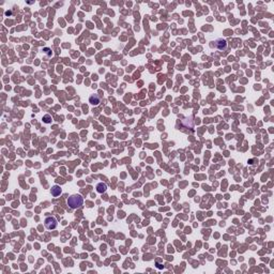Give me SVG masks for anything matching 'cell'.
I'll use <instances>...</instances> for the list:
<instances>
[{"label":"cell","instance_id":"obj_4","mask_svg":"<svg viewBox=\"0 0 274 274\" xmlns=\"http://www.w3.org/2000/svg\"><path fill=\"white\" fill-rule=\"evenodd\" d=\"M100 102H101V98H100V95L99 94H92L89 98V103L91 104V105H93V106L99 105Z\"/></svg>","mask_w":274,"mask_h":274},{"label":"cell","instance_id":"obj_6","mask_svg":"<svg viewBox=\"0 0 274 274\" xmlns=\"http://www.w3.org/2000/svg\"><path fill=\"white\" fill-rule=\"evenodd\" d=\"M107 190V185L106 183H103V182H100V183H98V185H96V191H98L99 193H105Z\"/></svg>","mask_w":274,"mask_h":274},{"label":"cell","instance_id":"obj_2","mask_svg":"<svg viewBox=\"0 0 274 274\" xmlns=\"http://www.w3.org/2000/svg\"><path fill=\"white\" fill-rule=\"evenodd\" d=\"M44 224H45V227H46L48 230L56 229L57 225H58V223H57V220L55 217H53V216H48V217L45 218Z\"/></svg>","mask_w":274,"mask_h":274},{"label":"cell","instance_id":"obj_7","mask_svg":"<svg viewBox=\"0 0 274 274\" xmlns=\"http://www.w3.org/2000/svg\"><path fill=\"white\" fill-rule=\"evenodd\" d=\"M43 121H44V123H51V117L49 115H45L44 117H43Z\"/></svg>","mask_w":274,"mask_h":274},{"label":"cell","instance_id":"obj_5","mask_svg":"<svg viewBox=\"0 0 274 274\" xmlns=\"http://www.w3.org/2000/svg\"><path fill=\"white\" fill-rule=\"evenodd\" d=\"M51 195H53V196L57 197V196H59L60 194L62 193V190H61V188H60L59 185H54L53 188H51Z\"/></svg>","mask_w":274,"mask_h":274},{"label":"cell","instance_id":"obj_3","mask_svg":"<svg viewBox=\"0 0 274 274\" xmlns=\"http://www.w3.org/2000/svg\"><path fill=\"white\" fill-rule=\"evenodd\" d=\"M213 43H215V47L217 48V49H220V51H224V49H226V47H227V42L224 39H218Z\"/></svg>","mask_w":274,"mask_h":274},{"label":"cell","instance_id":"obj_1","mask_svg":"<svg viewBox=\"0 0 274 274\" xmlns=\"http://www.w3.org/2000/svg\"><path fill=\"white\" fill-rule=\"evenodd\" d=\"M84 204V199L79 194H75V195H72L67 198V206L71 208V209H78L83 206Z\"/></svg>","mask_w":274,"mask_h":274}]
</instances>
